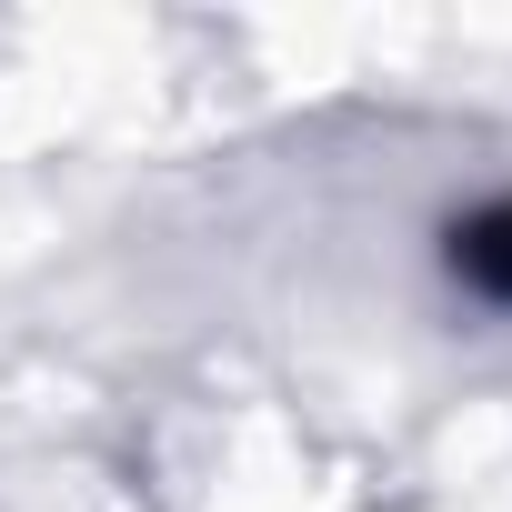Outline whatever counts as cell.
I'll return each mask as SVG.
<instances>
[{
  "label": "cell",
  "mask_w": 512,
  "mask_h": 512,
  "mask_svg": "<svg viewBox=\"0 0 512 512\" xmlns=\"http://www.w3.org/2000/svg\"><path fill=\"white\" fill-rule=\"evenodd\" d=\"M452 282L482 302H512V201H482L452 221Z\"/></svg>",
  "instance_id": "1"
}]
</instances>
